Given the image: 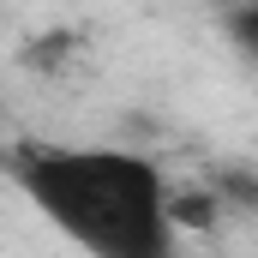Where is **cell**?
<instances>
[{
    "label": "cell",
    "instance_id": "1",
    "mask_svg": "<svg viewBox=\"0 0 258 258\" xmlns=\"http://www.w3.org/2000/svg\"><path fill=\"white\" fill-rule=\"evenodd\" d=\"M18 186L90 258H180L168 228V180L138 150H30L18 156Z\"/></svg>",
    "mask_w": 258,
    "mask_h": 258
}]
</instances>
